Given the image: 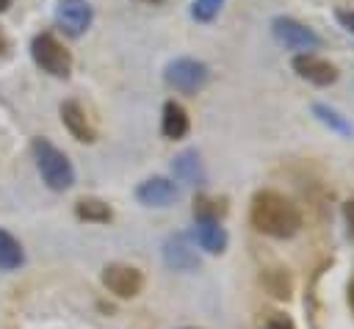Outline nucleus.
Returning <instances> with one entry per match:
<instances>
[{
  "label": "nucleus",
  "instance_id": "obj_1",
  "mask_svg": "<svg viewBox=\"0 0 354 329\" xmlns=\"http://www.w3.org/2000/svg\"><path fill=\"white\" fill-rule=\"evenodd\" d=\"M249 221L257 232H263L268 238H293L301 229L299 207L285 194L271 191V188H263L252 196Z\"/></svg>",
  "mask_w": 354,
  "mask_h": 329
},
{
  "label": "nucleus",
  "instance_id": "obj_2",
  "mask_svg": "<svg viewBox=\"0 0 354 329\" xmlns=\"http://www.w3.org/2000/svg\"><path fill=\"white\" fill-rule=\"evenodd\" d=\"M30 152H33V160H36V169L44 180V185L50 191H66L75 185V166L72 160L44 135H36L33 144H30Z\"/></svg>",
  "mask_w": 354,
  "mask_h": 329
},
{
  "label": "nucleus",
  "instance_id": "obj_3",
  "mask_svg": "<svg viewBox=\"0 0 354 329\" xmlns=\"http://www.w3.org/2000/svg\"><path fill=\"white\" fill-rule=\"evenodd\" d=\"M30 58L33 64L47 72L50 77H69L72 75V53L64 47V41L50 33V30H41L30 39Z\"/></svg>",
  "mask_w": 354,
  "mask_h": 329
},
{
  "label": "nucleus",
  "instance_id": "obj_4",
  "mask_svg": "<svg viewBox=\"0 0 354 329\" xmlns=\"http://www.w3.org/2000/svg\"><path fill=\"white\" fill-rule=\"evenodd\" d=\"M166 83L180 91V94H199L207 80H210V69L205 61H196V58H188V55H180L174 61L166 64V72H163Z\"/></svg>",
  "mask_w": 354,
  "mask_h": 329
},
{
  "label": "nucleus",
  "instance_id": "obj_5",
  "mask_svg": "<svg viewBox=\"0 0 354 329\" xmlns=\"http://www.w3.org/2000/svg\"><path fill=\"white\" fill-rule=\"evenodd\" d=\"M271 33L282 47L296 50V53H313V50L321 47V36L310 25H304L293 17H274L271 19Z\"/></svg>",
  "mask_w": 354,
  "mask_h": 329
},
{
  "label": "nucleus",
  "instance_id": "obj_6",
  "mask_svg": "<svg viewBox=\"0 0 354 329\" xmlns=\"http://www.w3.org/2000/svg\"><path fill=\"white\" fill-rule=\"evenodd\" d=\"M102 285L119 299H136L144 288V274L127 263H108L102 268Z\"/></svg>",
  "mask_w": 354,
  "mask_h": 329
},
{
  "label": "nucleus",
  "instance_id": "obj_7",
  "mask_svg": "<svg viewBox=\"0 0 354 329\" xmlns=\"http://www.w3.org/2000/svg\"><path fill=\"white\" fill-rule=\"evenodd\" d=\"M91 19H94V8L88 0H58L55 6V25L72 39L83 36Z\"/></svg>",
  "mask_w": 354,
  "mask_h": 329
},
{
  "label": "nucleus",
  "instance_id": "obj_8",
  "mask_svg": "<svg viewBox=\"0 0 354 329\" xmlns=\"http://www.w3.org/2000/svg\"><path fill=\"white\" fill-rule=\"evenodd\" d=\"M290 66H293V72L301 77V80H307V83H313V86H332L335 80H337V66L335 64H329L326 58H321V55H315V53H296L293 58H290Z\"/></svg>",
  "mask_w": 354,
  "mask_h": 329
},
{
  "label": "nucleus",
  "instance_id": "obj_9",
  "mask_svg": "<svg viewBox=\"0 0 354 329\" xmlns=\"http://www.w3.org/2000/svg\"><path fill=\"white\" fill-rule=\"evenodd\" d=\"M58 113H61V122H64V127L69 130V135L75 141H80V144H94L97 141V127H94L91 116L86 113V108L77 100H64Z\"/></svg>",
  "mask_w": 354,
  "mask_h": 329
},
{
  "label": "nucleus",
  "instance_id": "obj_10",
  "mask_svg": "<svg viewBox=\"0 0 354 329\" xmlns=\"http://www.w3.org/2000/svg\"><path fill=\"white\" fill-rule=\"evenodd\" d=\"M177 196H180V188L169 177H149L136 188V199L147 207H169L171 202H177Z\"/></svg>",
  "mask_w": 354,
  "mask_h": 329
},
{
  "label": "nucleus",
  "instance_id": "obj_11",
  "mask_svg": "<svg viewBox=\"0 0 354 329\" xmlns=\"http://www.w3.org/2000/svg\"><path fill=\"white\" fill-rule=\"evenodd\" d=\"M163 260H166V265L174 268V271H196V268H199L196 246H194L191 238L183 235V232L171 235V238L163 243Z\"/></svg>",
  "mask_w": 354,
  "mask_h": 329
},
{
  "label": "nucleus",
  "instance_id": "obj_12",
  "mask_svg": "<svg viewBox=\"0 0 354 329\" xmlns=\"http://www.w3.org/2000/svg\"><path fill=\"white\" fill-rule=\"evenodd\" d=\"M191 127V119H188V111L177 102V100H166L163 102V113H160V133L171 141L183 138Z\"/></svg>",
  "mask_w": 354,
  "mask_h": 329
},
{
  "label": "nucleus",
  "instance_id": "obj_13",
  "mask_svg": "<svg viewBox=\"0 0 354 329\" xmlns=\"http://www.w3.org/2000/svg\"><path fill=\"white\" fill-rule=\"evenodd\" d=\"M194 241L207 254H221L227 249V229L221 221H196L194 224Z\"/></svg>",
  "mask_w": 354,
  "mask_h": 329
},
{
  "label": "nucleus",
  "instance_id": "obj_14",
  "mask_svg": "<svg viewBox=\"0 0 354 329\" xmlns=\"http://www.w3.org/2000/svg\"><path fill=\"white\" fill-rule=\"evenodd\" d=\"M171 171H174V177H177L180 182H185V185H202V182H205V166H202L196 149L180 152V155L171 160Z\"/></svg>",
  "mask_w": 354,
  "mask_h": 329
},
{
  "label": "nucleus",
  "instance_id": "obj_15",
  "mask_svg": "<svg viewBox=\"0 0 354 329\" xmlns=\"http://www.w3.org/2000/svg\"><path fill=\"white\" fill-rule=\"evenodd\" d=\"M313 116H315L324 127H329L332 133H337V135H343V138H354V124H351L337 108L324 105V102H315V105H313Z\"/></svg>",
  "mask_w": 354,
  "mask_h": 329
},
{
  "label": "nucleus",
  "instance_id": "obj_16",
  "mask_svg": "<svg viewBox=\"0 0 354 329\" xmlns=\"http://www.w3.org/2000/svg\"><path fill=\"white\" fill-rule=\"evenodd\" d=\"M75 216L80 221H91V224H108L113 218V210L108 202L97 199V196H83L75 202Z\"/></svg>",
  "mask_w": 354,
  "mask_h": 329
},
{
  "label": "nucleus",
  "instance_id": "obj_17",
  "mask_svg": "<svg viewBox=\"0 0 354 329\" xmlns=\"http://www.w3.org/2000/svg\"><path fill=\"white\" fill-rule=\"evenodd\" d=\"M22 263H25L22 243L8 229H0V271H17Z\"/></svg>",
  "mask_w": 354,
  "mask_h": 329
},
{
  "label": "nucleus",
  "instance_id": "obj_18",
  "mask_svg": "<svg viewBox=\"0 0 354 329\" xmlns=\"http://www.w3.org/2000/svg\"><path fill=\"white\" fill-rule=\"evenodd\" d=\"M224 213H227L224 199H216L207 194H199L194 199V221H221Z\"/></svg>",
  "mask_w": 354,
  "mask_h": 329
},
{
  "label": "nucleus",
  "instance_id": "obj_19",
  "mask_svg": "<svg viewBox=\"0 0 354 329\" xmlns=\"http://www.w3.org/2000/svg\"><path fill=\"white\" fill-rule=\"evenodd\" d=\"M260 282L266 285V290L274 296V299H282V301H288L290 299V276L285 274V268H266L263 271V276H260Z\"/></svg>",
  "mask_w": 354,
  "mask_h": 329
},
{
  "label": "nucleus",
  "instance_id": "obj_20",
  "mask_svg": "<svg viewBox=\"0 0 354 329\" xmlns=\"http://www.w3.org/2000/svg\"><path fill=\"white\" fill-rule=\"evenodd\" d=\"M221 6H224V0H194L191 3V17L196 22H210V19L218 17Z\"/></svg>",
  "mask_w": 354,
  "mask_h": 329
},
{
  "label": "nucleus",
  "instance_id": "obj_21",
  "mask_svg": "<svg viewBox=\"0 0 354 329\" xmlns=\"http://www.w3.org/2000/svg\"><path fill=\"white\" fill-rule=\"evenodd\" d=\"M263 329H296V326H293V321H290L288 315L274 312V315H268V321H266V326H263Z\"/></svg>",
  "mask_w": 354,
  "mask_h": 329
},
{
  "label": "nucleus",
  "instance_id": "obj_22",
  "mask_svg": "<svg viewBox=\"0 0 354 329\" xmlns=\"http://www.w3.org/2000/svg\"><path fill=\"white\" fill-rule=\"evenodd\" d=\"M343 221H346L348 238H354V199H348V202L343 205Z\"/></svg>",
  "mask_w": 354,
  "mask_h": 329
},
{
  "label": "nucleus",
  "instance_id": "obj_23",
  "mask_svg": "<svg viewBox=\"0 0 354 329\" xmlns=\"http://www.w3.org/2000/svg\"><path fill=\"white\" fill-rule=\"evenodd\" d=\"M335 17H337V22H340L346 30H351V33H354V11H348V8H337V11H335Z\"/></svg>",
  "mask_w": 354,
  "mask_h": 329
},
{
  "label": "nucleus",
  "instance_id": "obj_24",
  "mask_svg": "<svg viewBox=\"0 0 354 329\" xmlns=\"http://www.w3.org/2000/svg\"><path fill=\"white\" fill-rule=\"evenodd\" d=\"M11 50V41H8V36H6V30L0 28V55H6Z\"/></svg>",
  "mask_w": 354,
  "mask_h": 329
},
{
  "label": "nucleus",
  "instance_id": "obj_25",
  "mask_svg": "<svg viewBox=\"0 0 354 329\" xmlns=\"http://www.w3.org/2000/svg\"><path fill=\"white\" fill-rule=\"evenodd\" d=\"M346 296H348V307H351V312H354V276H351L348 285H346Z\"/></svg>",
  "mask_w": 354,
  "mask_h": 329
},
{
  "label": "nucleus",
  "instance_id": "obj_26",
  "mask_svg": "<svg viewBox=\"0 0 354 329\" xmlns=\"http://www.w3.org/2000/svg\"><path fill=\"white\" fill-rule=\"evenodd\" d=\"M138 3H144V6H160V3H166V0H138Z\"/></svg>",
  "mask_w": 354,
  "mask_h": 329
},
{
  "label": "nucleus",
  "instance_id": "obj_27",
  "mask_svg": "<svg viewBox=\"0 0 354 329\" xmlns=\"http://www.w3.org/2000/svg\"><path fill=\"white\" fill-rule=\"evenodd\" d=\"M8 6H11V0H0V14L8 11Z\"/></svg>",
  "mask_w": 354,
  "mask_h": 329
},
{
  "label": "nucleus",
  "instance_id": "obj_28",
  "mask_svg": "<svg viewBox=\"0 0 354 329\" xmlns=\"http://www.w3.org/2000/svg\"><path fill=\"white\" fill-rule=\"evenodd\" d=\"M185 329H194V326H185Z\"/></svg>",
  "mask_w": 354,
  "mask_h": 329
}]
</instances>
